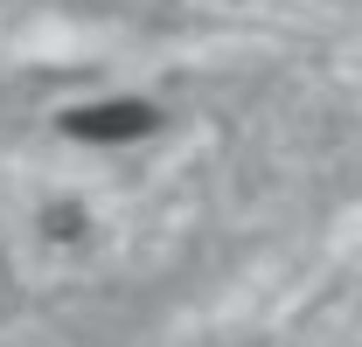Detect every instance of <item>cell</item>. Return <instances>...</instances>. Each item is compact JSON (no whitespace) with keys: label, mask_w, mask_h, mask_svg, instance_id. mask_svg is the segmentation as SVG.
Returning a JSON list of instances; mask_svg holds the SVG:
<instances>
[{"label":"cell","mask_w":362,"mask_h":347,"mask_svg":"<svg viewBox=\"0 0 362 347\" xmlns=\"http://www.w3.org/2000/svg\"><path fill=\"white\" fill-rule=\"evenodd\" d=\"M63 132L84 139V146H126V139H146L160 132V111L146 97H112V104H77L63 111Z\"/></svg>","instance_id":"6da1fadb"}]
</instances>
